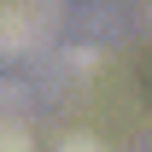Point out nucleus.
I'll return each mask as SVG.
<instances>
[{"mask_svg":"<svg viewBox=\"0 0 152 152\" xmlns=\"http://www.w3.org/2000/svg\"><path fill=\"white\" fill-rule=\"evenodd\" d=\"M53 18H58V0H12L0 12V53H18V47L47 41Z\"/></svg>","mask_w":152,"mask_h":152,"instance_id":"nucleus-1","label":"nucleus"},{"mask_svg":"<svg viewBox=\"0 0 152 152\" xmlns=\"http://www.w3.org/2000/svg\"><path fill=\"white\" fill-rule=\"evenodd\" d=\"M58 152H105V146H99L94 134H70V140H64V146H58Z\"/></svg>","mask_w":152,"mask_h":152,"instance_id":"nucleus-2","label":"nucleus"}]
</instances>
